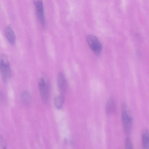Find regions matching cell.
<instances>
[{
	"label": "cell",
	"mask_w": 149,
	"mask_h": 149,
	"mask_svg": "<svg viewBox=\"0 0 149 149\" xmlns=\"http://www.w3.org/2000/svg\"><path fill=\"white\" fill-rule=\"evenodd\" d=\"M63 102V98L62 95L56 96L54 98V104L58 109H60L62 107Z\"/></svg>",
	"instance_id": "8fae6325"
},
{
	"label": "cell",
	"mask_w": 149,
	"mask_h": 149,
	"mask_svg": "<svg viewBox=\"0 0 149 149\" xmlns=\"http://www.w3.org/2000/svg\"><path fill=\"white\" fill-rule=\"evenodd\" d=\"M88 43L93 52L99 55L101 51L102 46L98 38L93 35H89L87 37Z\"/></svg>",
	"instance_id": "277c9868"
},
{
	"label": "cell",
	"mask_w": 149,
	"mask_h": 149,
	"mask_svg": "<svg viewBox=\"0 0 149 149\" xmlns=\"http://www.w3.org/2000/svg\"><path fill=\"white\" fill-rule=\"evenodd\" d=\"M34 3L38 19L41 25L45 27L46 25V20L43 1L42 0H34Z\"/></svg>",
	"instance_id": "5b68a950"
},
{
	"label": "cell",
	"mask_w": 149,
	"mask_h": 149,
	"mask_svg": "<svg viewBox=\"0 0 149 149\" xmlns=\"http://www.w3.org/2000/svg\"><path fill=\"white\" fill-rule=\"evenodd\" d=\"M141 140L142 149H149V131L146 129L142 132Z\"/></svg>",
	"instance_id": "ba28073f"
},
{
	"label": "cell",
	"mask_w": 149,
	"mask_h": 149,
	"mask_svg": "<svg viewBox=\"0 0 149 149\" xmlns=\"http://www.w3.org/2000/svg\"><path fill=\"white\" fill-rule=\"evenodd\" d=\"M5 33L9 42L12 45H14L16 41L15 36L10 26L8 25L6 26L5 29Z\"/></svg>",
	"instance_id": "52a82bcc"
},
{
	"label": "cell",
	"mask_w": 149,
	"mask_h": 149,
	"mask_svg": "<svg viewBox=\"0 0 149 149\" xmlns=\"http://www.w3.org/2000/svg\"><path fill=\"white\" fill-rule=\"evenodd\" d=\"M125 149H134L131 140L129 137L127 138L125 140Z\"/></svg>",
	"instance_id": "7c38bea8"
},
{
	"label": "cell",
	"mask_w": 149,
	"mask_h": 149,
	"mask_svg": "<svg viewBox=\"0 0 149 149\" xmlns=\"http://www.w3.org/2000/svg\"><path fill=\"white\" fill-rule=\"evenodd\" d=\"M38 86L40 97L42 102L45 103L49 100L50 87L47 79L44 77H41L38 81Z\"/></svg>",
	"instance_id": "7a4b0ae2"
},
{
	"label": "cell",
	"mask_w": 149,
	"mask_h": 149,
	"mask_svg": "<svg viewBox=\"0 0 149 149\" xmlns=\"http://www.w3.org/2000/svg\"><path fill=\"white\" fill-rule=\"evenodd\" d=\"M21 100L24 105H29L31 101V97L30 93L26 91H23L21 95Z\"/></svg>",
	"instance_id": "30bf717a"
},
{
	"label": "cell",
	"mask_w": 149,
	"mask_h": 149,
	"mask_svg": "<svg viewBox=\"0 0 149 149\" xmlns=\"http://www.w3.org/2000/svg\"><path fill=\"white\" fill-rule=\"evenodd\" d=\"M57 83L60 91L62 93L65 92L67 89V84L65 77L62 72H60L58 74Z\"/></svg>",
	"instance_id": "8992f818"
},
{
	"label": "cell",
	"mask_w": 149,
	"mask_h": 149,
	"mask_svg": "<svg viewBox=\"0 0 149 149\" xmlns=\"http://www.w3.org/2000/svg\"><path fill=\"white\" fill-rule=\"evenodd\" d=\"M116 103L115 101L112 98L109 99L107 102L106 106V112L109 114L113 113L116 109Z\"/></svg>",
	"instance_id": "9c48e42d"
},
{
	"label": "cell",
	"mask_w": 149,
	"mask_h": 149,
	"mask_svg": "<svg viewBox=\"0 0 149 149\" xmlns=\"http://www.w3.org/2000/svg\"><path fill=\"white\" fill-rule=\"evenodd\" d=\"M0 70L3 81L7 82L11 75V69L8 58L6 55L2 54L0 57Z\"/></svg>",
	"instance_id": "3957f363"
},
{
	"label": "cell",
	"mask_w": 149,
	"mask_h": 149,
	"mask_svg": "<svg viewBox=\"0 0 149 149\" xmlns=\"http://www.w3.org/2000/svg\"><path fill=\"white\" fill-rule=\"evenodd\" d=\"M121 117L124 131L129 134L132 129V118L127 106L124 103L121 106Z\"/></svg>",
	"instance_id": "6da1fadb"
}]
</instances>
